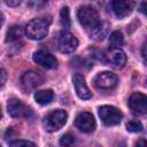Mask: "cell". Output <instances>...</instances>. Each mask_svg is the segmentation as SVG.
Masks as SVG:
<instances>
[{
    "mask_svg": "<svg viewBox=\"0 0 147 147\" xmlns=\"http://www.w3.org/2000/svg\"><path fill=\"white\" fill-rule=\"evenodd\" d=\"M51 24L49 17H37L31 20L25 26V33L30 39L40 40L45 38L48 33V28Z\"/></svg>",
    "mask_w": 147,
    "mask_h": 147,
    "instance_id": "obj_1",
    "label": "cell"
},
{
    "mask_svg": "<svg viewBox=\"0 0 147 147\" xmlns=\"http://www.w3.org/2000/svg\"><path fill=\"white\" fill-rule=\"evenodd\" d=\"M77 17L79 23L88 30H93L101 24L98 11L91 6H82L77 11Z\"/></svg>",
    "mask_w": 147,
    "mask_h": 147,
    "instance_id": "obj_2",
    "label": "cell"
},
{
    "mask_svg": "<svg viewBox=\"0 0 147 147\" xmlns=\"http://www.w3.org/2000/svg\"><path fill=\"white\" fill-rule=\"evenodd\" d=\"M67 119H68L67 111L62 110V109H56V110H52L49 114H47L44 117L42 125L46 131L55 132V131L60 130L65 124Z\"/></svg>",
    "mask_w": 147,
    "mask_h": 147,
    "instance_id": "obj_3",
    "label": "cell"
},
{
    "mask_svg": "<svg viewBox=\"0 0 147 147\" xmlns=\"http://www.w3.org/2000/svg\"><path fill=\"white\" fill-rule=\"evenodd\" d=\"M7 110H8L9 115L14 118L25 119V118H30L33 115L31 108L28 107L25 103H23L20 99H16V98H11L8 100Z\"/></svg>",
    "mask_w": 147,
    "mask_h": 147,
    "instance_id": "obj_4",
    "label": "cell"
},
{
    "mask_svg": "<svg viewBox=\"0 0 147 147\" xmlns=\"http://www.w3.org/2000/svg\"><path fill=\"white\" fill-rule=\"evenodd\" d=\"M99 116L103 124L111 126V125H117L122 121L123 114L122 111L114 107V106H101L99 108Z\"/></svg>",
    "mask_w": 147,
    "mask_h": 147,
    "instance_id": "obj_5",
    "label": "cell"
},
{
    "mask_svg": "<svg viewBox=\"0 0 147 147\" xmlns=\"http://www.w3.org/2000/svg\"><path fill=\"white\" fill-rule=\"evenodd\" d=\"M44 83V77L33 70L25 71L21 76V86L25 92H30L39 87Z\"/></svg>",
    "mask_w": 147,
    "mask_h": 147,
    "instance_id": "obj_6",
    "label": "cell"
},
{
    "mask_svg": "<svg viewBox=\"0 0 147 147\" xmlns=\"http://www.w3.org/2000/svg\"><path fill=\"white\" fill-rule=\"evenodd\" d=\"M57 47L61 53L70 54L77 49L78 40L72 33H70L68 31H62L57 39Z\"/></svg>",
    "mask_w": 147,
    "mask_h": 147,
    "instance_id": "obj_7",
    "label": "cell"
},
{
    "mask_svg": "<svg viewBox=\"0 0 147 147\" xmlns=\"http://www.w3.org/2000/svg\"><path fill=\"white\" fill-rule=\"evenodd\" d=\"M75 125L77 129H79L82 132L90 133L95 130L96 123L93 117V115L88 111H82L76 116L75 119Z\"/></svg>",
    "mask_w": 147,
    "mask_h": 147,
    "instance_id": "obj_8",
    "label": "cell"
},
{
    "mask_svg": "<svg viewBox=\"0 0 147 147\" xmlns=\"http://www.w3.org/2000/svg\"><path fill=\"white\" fill-rule=\"evenodd\" d=\"M136 7L134 0H111V8L118 18L129 16Z\"/></svg>",
    "mask_w": 147,
    "mask_h": 147,
    "instance_id": "obj_9",
    "label": "cell"
},
{
    "mask_svg": "<svg viewBox=\"0 0 147 147\" xmlns=\"http://www.w3.org/2000/svg\"><path fill=\"white\" fill-rule=\"evenodd\" d=\"M127 105L133 113L144 115L147 111V96L140 92H134L129 98Z\"/></svg>",
    "mask_w": 147,
    "mask_h": 147,
    "instance_id": "obj_10",
    "label": "cell"
},
{
    "mask_svg": "<svg viewBox=\"0 0 147 147\" xmlns=\"http://www.w3.org/2000/svg\"><path fill=\"white\" fill-rule=\"evenodd\" d=\"M117 76L110 71L100 72L94 78V85L100 90H111L117 85Z\"/></svg>",
    "mask_w": 147,
    "mask_h": 147,
    "instance_id": "obj_11",
    "label": "cell"
},
{
    "mask_svg": "<svg viewBox=\"0 0 147 147\" xmlns=\"http://www.w3.org/2000/svg\"><path fill=\"white\" fill-rule=\"evenodd\" d=\"M33 61L39 64L42 68L46 69H54L57 67V60L55 59V56H53L51 53L46 52V51H37L33 53Z\"/></svg>",
    "mask_w": 147,
    "mask_h": 147,
    "instance_id": "obj_12",
    "label": "cell"
},
{
    "mask_svg": "<svg viewBox=\"0 0 147 147\" xmlns=\"http://www.w3.org/2000/svg\"><path fill=\"white\" fill-rule=\"evenodd\" d=\"M72 82H74L76 94L78 95L79 99H82V100H88V99L92 98V92L90 91L88 86L85 83L84 77L80 74H76L74 76V78H72Z\"/></svg>",
    "mask_w": 147,
    "mask_h": 147,
    "instance_id": "obj_13",
    "label": "cell"
},
{
    "mask_svg": "<svg viewBox=\"0 0 147 147\" xmlns=\"http://www.w3.org/2000/svg\"><path fill=\"white\" fill-rule=\"evenodd\" d=\"M108 62L111 64V67L116 69H121L126 63V55L121 48H111L107 55Z\"/></svg>",
    "mask_w": 147,
    "mask_h": 147,
    "instance_id": "obj_14",
    "label": "cell"
},
{
    "mask_svg": "<svg viewBox=\"0 0 147 147\" xmlns=\"http://www.w3.org/2000/svg\"><path fill=\"white\" fill-rule=\"evenodd\" d=\"M54 99V92L52 90H40L34 93V100L39 105H48Z\"/></svg>",
    "mask_w": 147,
    "mask_h": 147,
    "instance_id": "obj_15",
    "label": "cell"
},
{
    "mask_svg": "<svg viewBox=\"0 0 147 147\" xmlns=\"http://www.w3.org/2000/svg\"><path fill=\"white\" fill-rule=\"evenodd\" d=\"M23 34V30L20 25H11L6 33V41L7 42H11V41H16L18 40Z\"/></svg>",
    "mask_w": 147,
    "mask_h": 147,
    "instance_id": "obj_16",
    "label": "cell"
},
{
    "mask_svg": "<svg viewBox=\"0 0 147 147\" xmlns=\"http://www.w3.org/2000/svg\"><path fill=\"white\" fill-rule=\"evenodd\" d=\"M124 42V38L121 31H113L109 36V45L111 48H119Z\"/></svg>",
    "mask_w": 147,
    "mask_h": 147,
    "instance_id": "obj_17",
    "label": "cell"
},
{
    "mask_svg": "<svg viewBox=\"0 0 147 147\" xmlns=\"http://www.w3.org/2000/svg\"><path fill=\"white\" fill-rule=\"evenodd\" d=\"M60 22H61V25L63 28H69L70 26V14H69V8L68 7H63L61 9V13H60Z\"/></svg>",
    "mask_w": 147,
    "mask_h": 147,
    "instance_id": "obj_18",
    "label": "cell"
},
{
    "mask_svg": "<svg viewBox=\"0 0 147 147\" xmlns=\"http://www.w3.org/2000/svg\"><path fill=\"white\" fill-rule=\"evenodd\" d=\"M91 31H92V32H91V37H92L93 39H95V40H102L103 37L106 36L107 29L103 28V25H102V23H101L98 28H95V29H93V30H91Z\"/></svg>",
    "mask_w": 147,
    "mask_h": 147,
    "instance_id": "obj_19",
    "label": "cell"
},
{
    "mask_svg": "<svg viewBox=\"0 0 147 147\" xmlns=\"http://www.w3.org/2000/svg\"><path fill=\"white\" fill-rule=\"evenodd\" d=\"M75 141H76V139H75V137H74L72 134L65 133V134H63V136L61 137V139H60V145H61V146H71V145L75 144Z\"/></svg>",
    "mask_w": 147,
    "mask_h": 147,
    "instance_id": "obj_20",
    "label": "cell"
},
{
    "mask_svg": "<svg viewBox=\"0 0 147 147\" xmlns=\"http://www.w3.org/2000/svg\"><path fill=\"white\" fill-rule=\"evenodd\" d=\"M126 129L130 132H141L142 131V125L140 122H136V121H131L126 124Z\"/></svg>",
    "mask_w": 147,
    "mask_h": 147,
    "instance_id": "obj_21",
    "label": "cell"
},
{
    "mask_svg": "<svg viewBox=\"0 0 147 147\" xmlns=\"http://www.w3.org/2000/svg\"><path fill=\"white\" fill-rule=\"evenodd\" d=\"M47 1L48 0H29L28 5H29V7H31L33 9H38V8L42 7V6H45L47 3Z\"/></svg>",
    "mask_w": 147,
    "mask_h": 147,
    "instance_id": "obj_22",
    "label": "cell"
},
{
    "mask_svg": "<svg viewBox=\"0 0 147 147\" xmlns=\"http://www.w3.org/2000/svg\"><path fill=\"white\" fill-rule=\"evenodd\" d=\"M10 146H36L34 142L29 141V140H14L9 142Z\"/></svg>",
    "mask_w": 147,
    "mask_h": 147,
    "instance_id": "obj_23",
    "label": "cell"
},
{
    "mask_svg": "<svg viewBox=\"0 0 147 147\" xmlns=\"http://www.w3.org/2000/svg\"><path fill=\"white\" fill-rule=\"evenodd\" d=\"M6 79H7V74H6L5 69L0 68V87H2L5 85Z\"/></svg>",
    "mask_w": 147,
    "mask_h": 147,
    "instance_id": "obj_24",
    "label": "cell"
},
{
    "mask_svg": "<svg viewBox=\"0 0 147 147\" xmlns=\"http://www.w3.org/2000/svg\"><path fill=\"white\" fill-rule=\"evenodd\" d=\"M5 2H6L7 6H9V7H17L18 5H21L22 0H5Z\"/></svg>",
    "mask_w": 147,
    "mask_h": 147,
    "instance_id": "obj_25",
    "label": "cell"
},
{
    "mask_svg": "<svg viewBox=\"0 0 147 147\" xmlns=\"http://www.w3.org/2000/svg\"><path fill=\"white\" fill-rule=\"evenodd\" d=\"M3 22H5V17H3V14H2L1 11H0V28L2 26Z\"/></svg>",
    "mask_w": 147,
    "mask_h": 147,
    "instance_id": "obj_26",
    "label": "cell"
},
{
    "mask_svg": "<svg viewBox=\"0 0 147 147\" xmlns=\"http://www.w3.org/2000/svg\"><path fill=\"white\" fill-rule=\"evenodd\" d=\"M1 117H2V113H1V107H0V119H1Z\"/></svg>",
    "mask_w": 147,
    "mask_h": 147,
    "instance_id": "obj_27",
    "label": "cell"
}]
</instances>
